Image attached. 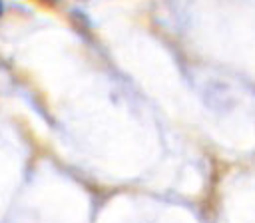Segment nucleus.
<instances>
[{
  "label": "nucleus",
  "instance_id": "obj_2",
  "mask_svg": "<svg viewBox=\"0 0 255 223\" xmlns=\"http://www.w3.org/2000/svg\"><path fill=\"white\" fill-rule=\"evenodd\" d=\"M2 10H4V4H2V0H0V16H2Z\"/></svg>",
  "mask_w": 255,
  "mask_h": 223
},
{
  "label": "nucleus",
  "instance_id": "obj_1",
  "mask_svg": "<svg viewBox=\"0 0 255 223\" xmlns=\"http://www.w3.org/2000/svg\"><path fill=\"white\" fill-rule=\"evenodd\" d=\"M42 4H46V6H54L56 4V0H40Z\"/></svg>",
  "mask_w": 255,
  "mask_h": 223
}]
</instances>
